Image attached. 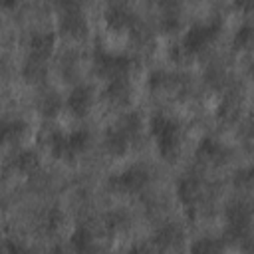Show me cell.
Masks as SVG:
<instances>
[{
    "label": "cell",
    "mask_w": 254,
    "mask_h": 254,
    "mask_svg": "<svg viewBox=\"0 0 254 254\" xmlns=\"http://www.w3.org/2000/svg\"><path fill=\"white\" fill-rule=\"evenodd\" d=\"M151 135L157 143V151L163 159L173 161L179 155L181 141H183V125L179 119L165 111H155L149 119Z\"/></svg>",
    "instance_id": "1"
},
{
    "label": "cell",
    "mask_w": 254,
    "mask_h": 254,
    "mask_svg": "<svg viewBox=\"0 0 254 254\" xmlns=\"http://www.w3.org/2000/svg\"><path fill=\"white\" fill-rule=\"evenodd\" d=\"M42 137H44L50 153L62 161H73L91 143V133L87 129H73V131L64 133V131L52 127V129L44 131Z\"/></svg>",
    "instance_id": "2"
},
{
    "label": "cell",
    "mask_w": 254,
    "mask_h": 254,
    "mask_svg": "<svg viewBox=\"0 0 254 254\" xmlns=\"http://www.w3.org/2000/svg\"><path fill=\"white\" fill-rule=\"evenodd\" d=\"M141 131V117L135 111H125L121 117H117V121L113 125L107 127L105 135H103V145L105 151L109 155L121 157L129 151L131 143L139 137Z\"/></svg>",
    "instance_id": "3"
},
{
    "label": "cell",
    "mask_w": 254,
    "mask_h": 254,
    "mask_svg": "<svg viewBox=\"0 0 254 254\" xmlns=\"http://www.w3.org/2000/svg\"><path fill=\"white\" fill-rule=\"evenodd\" d=\"M220 30H222V20L218 16H212V18H206V20H198V22L190 24V28L181 38L179 46H181V50H183V54L187 58H192L196 52H200L206 46H210L218 38Z\"/></svg>",
    "instance_id": "4"
},
{
    "label": "cell",
    "mask_w": 254,
    "mask_h": 254,
    "mask_svg": "<svg viewBox=\"0 0 254 254\" xmlns=\"http://www.w3.org/2000/svg\"><path fill=\"white\" fill-rule=\"evenodd\" d=\"M91 64H93V71L101 77H105L107 81L117 79V77H127L129 71L133 69V56L125 54V52H109L103 46H95L93 56H91Z\"/></svg>",
    "instance_id": "5"
},
{
    "label": "cell",
    "mask_w": 254,
    "mask_h": 254,
    "mask_svg": "<svg viewBox=\"0 0 254 254\" xmlns=\"http://www.w3.org/2000/svg\"><path fill=\"white\" fill-rule=\"evenodd\" d=\"M153 179V173L149 169V165L145 163H133L129 167H125L123 171L111 175L107 179V187L115 192H123V194H133V192H141L143 189L149 187Z\"/></svg>",
    "instance_id": "6"
},
{
    "label": "cell",
    "mask_w": 254,
    "mask_h": 254,
    "mask_svg": "<svg viewBox=\"0 0 254 254\" xmlns=\"http://www.w3.org/2000/svg\"><path fill=\"white\" fill-rule=\"evenodd\" d=\"M58 26L62 34L69 38H83L89 24L83 8L77 2H60L58 4Z\"/></svg>",
    "instance_id": "7"
},
{
    "label": "cell",
    "mask_w": 254,
    "mask_h": 254,
    "mask_svg": "<svg viewBox=\"0 0 254 254\" xmlns=\"http://www.w3.org/2000/svg\"><path fill=\"white\" fill-rule=\"evenodd\" d=\"M177 196L181 204L189 210L198 208V204L206 196V183L200 175L196 173H185L177 181Z\"/></svg>",
    "instance_id": "8"
},
{
    "label": "cell",
    "mask_w": 254,
    "mask_h": 254,
    "mask_svg": "<svg viewBox=\"0 0 254 254\" xmlns=\"http://www.w3.org/2000/svg\"><path fill=\"white\" fill-rule=\"evenodd\" d=\"M103 18L107 22L109 28L117 30V32H123V30H133L141 20L135 12V8L127 2H111L105 6V12H103Z\"/></svg>",
    "instance_id": "9"
},
{
    "label": "cell",
    "mask_w": 254,
    "mask_h": 254,
    "mask_svg": "<svg viewBox=\"0 0 254 254\" xmlns=\"http://www.w3.org/2000/svg\"><path fill=\"white\" fill-rule=\"evenodd\" d=\"M226 222H228V234L234 238H244L248 234L250 222H252V206L246 200H232L226 206Z\"/></svg>",
    "instance_id": "10"
},
{
    "label": "cell",
    "mask_w": 254,
    "mask_h": 254,
    "mask_svg": "<svg viewBox=\"0 0 254 254\" xmlns=\"http://www.w3.org/2000/svg\"><path fill=\"white\" fill-rule=\"evenodd\" d=\"M149 89L153 93H159V91H181L187 87L189 83V77L185 73H179V71H169V69H153L149 73Z\"/></svg>",
    "instance_id": "11"
},
{
    "label": "cell",
    "mask_w": 254,
    "mask_h": 254,
    "mask_svg": "<svg viewBox=\"0 0 254 254\" xmlns=\"http://www.w3.org/2000/svg\"><path fill=\"white\" fill-rule=\"evenodd\" d=\"M194 153H196V159L206 163V165H224L230 159V155H232L230 147L224 145L222 141L214 139V137L200 139V143L196 145Z\"/></svg>",
    "instance_id": "12"
},
{
    "label": "cell",
    "mask_w": 254,
    "mask_h": 254,
    "mask_svg": "<svg viewBox=\"0 0 254 254\" xmlns=\"http://www.w3.org/2000/svg\"><path fill=\"white\" fill-rule=\"evenodd\" d=\"M183 238L185 232L177 222H165L153 234V248L157 252H171L183 244Z\"/></svg>",
    "instance_id": "13"
},
{
    "label": "cell",
    "mask_w": 254,
    "mask_h": 254,
    "mask_svg": "<svg viewBox=\"0 0 254 254\" xmlns=\"http://www.w3.org/2000/svg\"><path fill=\"white\" fill-rule=\"evenodd\" d=\"M93 97H95V91L89 83H77L65 97V107L71 115L75 117H83L91 105H93Z\"/></svg>",
    "instance_id": "14"
},
{
    "label": "cell",
    "mask_w": 254,
    "mask_h": 254,
    "mask_svg": "<svg viewBox=\"0 0 254 254\" xmlns=\"http://www.w3.org/2000/svg\"><path fill=\"white\" fill-rule=\"evenodd\" d=\"M54 44H56V34L48 28H40V30H34L30 36H28V56L32 58H40V60H46L52 50H54Z\"/></svg>",
    "instance_id": "15"
},
{
    "label": "cell",
    "mask_w": 254,
    "mask_h": 254,
    "mask_svg": "<svg viewBox=\"0 0 254 254\" xmlns=\"http://www.w3.org/2000/svg\"><path fill=\"white\" fill-rule=\"evenodd\" d=\"M131 95H133V83H131L129 75H127V77H117V79L107 81V85H105V89H103L105 101L111 103V105H115V107L127 105L129 99H131Z\"/></svg>",
    "instance_id": "16"
},
{
    "label": "cell",
    "mask_w": 254,
    "mask_h": 254,
    "mask_svg": "<svg viewBox=\"0 0 254 254\" xmlns=\"http://www.w3.org/2000/svg\"><path fill=\"white\" fill-rule=\"evenodd\" d=\"M244 105V97L238 89H228L226 95H222V101L218 105V119L222 121H234Z\"/></svg>",
    "instance_id": "17"
},
{
    "label": "cell",
    "mask_w": 254,
    "mask_h": 254,
    "mask_svg": "<svg viewBox=\"0 0 254 254\" xmlns=\"http://www.w3.org/2000/svg\"><path fill=\"white\" fill-rule=\"evenodd\" d=\"M71 248L75 254H93L97 252V238L89 226H77L71 234Z\"/></svg>",
    "instance_id": "18"
},
{
    "label": "cell",
    "mask_w": 254,
    "mask_h": 254,
    "mask_svg": "<svg viewBox=\"0 0 254 254\" xmlns=\"http://www.w3.org/2000/svg\"><path fill=\"white\" fill-rule=\"evenodd\" d=\"M10 165L14 171H18L22 175H34L40 169V157L34 149H20L14 153Z\"/></svg>",
    "instance_id": "19"
},
{
    "label": "cell",
    "mask_w": 254,
    "mask_h": 254,
    "mask_svg": "<svg viewBox=\"0 0 254 254\" xmlns=\"http://www.w3.org/2000/svg\"><path fill=\"white\" fill-rule=\"evenodd\" d=\"M183 16V6L179 2H161L159 4V26L167 32L179 28Z\"/></svg>",
    "instance_id": "20"
},
{
    "label": "cell",
    "mask_w": 254,
    "mask_h": 254,
    "mask_svg": "<svg viewBox=\"0 0 254 254\" xmlns=\"http://www.w3.org/2000/svg\"><path fill=\"white\" fill-rule=\"evenodd\" d=\"M36 107L44 117H54L64 107V99L56 89H44L36 99Z\"/></svg>",
    "instance_id": "21"
},
{
    "label": "cell",
    "mask_w": 254,
    "mask_h": 254,
    "mask_svg": "<svg viewBox=\"0 0 254 254\" xmlns=\"http://www.w3.org/2000/svg\"><path fill=\"white\" fill-rule=\"evenodd\" d=\"M28 123L22 117H4L2 119V139L4 143H18L26 135Z\"/></svg>",
    "instance_id": "22"
},
{
    "label": "cell",
    "mask_w": 254,
    "mask_h": 254,
    "mask_svg": "<svg viewBox=\"0 0 254 254\" xmlns=\"http://www.w3.org/2000/svg\"><path fill=\"white\" fill-rule=\"evenodd\" d=\"M44 62H46V60L28 56L26 62H24V65H22V75H24L28 81H34V83L44 81L46 75H48V65H46Z\"/></svg>",
    "instance_id": "23"
},
{
    "label": "cell",
    "mask_w": 254,
    "mask_h": 254,
    "mask_svg": "<svg viewBox=\"0 0 254 254\" xmlns=\"http://www.w3.org/2000/svg\"><path fill=\"white\" fill-rule=\"evenodd\" d=\"M103 224H105V230L109 234H117V232H123L127 226H129V214L121 208H115L111 212L105 214L103 218Z\"/></svg>",
    "instance_id": "24"
},
{
    "label": "cell",
    "mask_w": 254,
    "mask_h": 254,
    "mask_svg": "<svg viewBox=\"0 0 254 254\" xmlns=\"http://www.w3.org/2000/svg\"><path fill=\"white\" fill-rule=\"evenodd\" d=\"M234 46L240 50H254V20H246L234 34Z\"/></svg>",
    "instance_id": "25"
},
{
    "label": "cell",
    "mask_w": 254,
    "mask_h": 254,
    "mask_svg": "<svg viewBox=\"0 0 254 254\" xmlns=\"http://www.w3.org/2000/svg\"><path fill=\"white\" fill-rule=\"evenodd\" d=\"M64 222V214L58 206H52V208H46L42 212V218H40V224H42V230L44 232H56Z\"/></svg>",
    "instance_id": "26"
},
{
    "label": "cell",
    "mask_w": 254,
    "mask_h": 254,
    "mask_svg": "<svg viewBox=\"0 0 254 254\" xmlns=\"http://www.w3.org/2000/svg\"><path fill=\"white\" fill-rule=\"evenodd\" d=\"M232 183L240 190H254V165H246L238 169L232 177Z\"/></svg>",
    "instance_id": "27"
},
{
    "label": "cell",
    "mask_w": 254,
    "mask_h": 254,
    "mask_svg": "<svg viewBox=\"0 0 254 254\" xmlns=\"http://www.w3.org/2000/svg\"><path fill=\"white\" fill-rule=\"evenodd\" d=\"M131 40H133V44L137 46V48H151L153 46V42H155V38H153V32L143 24V22H139L131 32Z\"/></svg>",
    "instance_id": "28"
},
{
    "label": "cell",
    "mask_w": 254,
    "mask_h": 254,
    "mask_svg": "<svg viewBox=\"0 0 254 254\" xmlns=\"http://www.w3.org/2000/svg\"><path fill=\"white\" fill-rule=\"evenodd\" d=\"M204 79H206L212 87L220 89V87L226 83V79H228V71H226L224 65H220V64H212V65L204 71Z\"/></svg>",
    "instance_id": "29"
},
{
    "label": "cell",
    "mask_w": 254,
    "mask_h": 254,
    "mask_svg": "<svg viewBox=\"0 0 254 254\" xmlns=\"http://www.w3.org/2000/svg\"><path fill=\"white\" fill-rule=\"evenodd\" d=\"M238 133H240V139H242L244 147H246L248 151H254V113L248 115V117L242 121Z\"/></svg>",
    "instance_id": "30"
},
{
    "label": "cell",
    "mask_w": 254,
    "mask_h": 254,
    "mask_svg": "<svg viewBox=\"0 0 254 254\" xmlns=\"http://www.w3.org/2000/svg\"><path fill=\"white\" fill-rule=\"evenodd\" d=\"M4 248H6V254H34L28 246H24L22 242H16V240H6V244H4Z\"/></svg>",
    "instance_id": "31"
},
{
    "label": "cell",
    "mask_w": 254,
    "mask_h": 254,
    "mask_svg": "<svg viewBox=\"0 0 254 254\" xmlns=\"http://www.w3.org/2000/svg\"><path fill=\"white\" fill-rule=\"evenodd\" d=\"M127 254H157V250H155V248H151L149 244L137 242V244H133V246L129 248V252H127Z\"/></svg>",
    "instance_id": "32"
},
{
    "label": "cell",
    "mask_w": 254,
    "mask_h": 254,
    "mask_svg": "<svg viewBox=\"0 0 254 254\" xmlns=\"http://www.w3.org/2000/svg\"><path fill=\"white\" fill-rule=\"evenodd\" d=\"M236 8H240V10H244V12H254V2H238L236 4Z\"/></svg>",
    "instance_id": "33"
},
{
    "label": "cell",
    "mask_w": 254,
    "mask_h": 254,
    "mask_svg": "<svg viewBox=\"0 0 254 254\" xmlns=\"http://www.w3.org/2000/svg\"><path fill=\"white\" fill-rule=\"evenodd\" d=\"M48 254H64V248H60V246H54V248H52Z\"/></svg>",
    "instance_id": "34"
}]
</instances>
